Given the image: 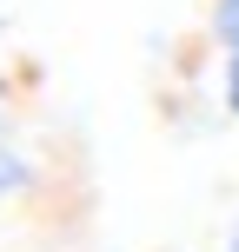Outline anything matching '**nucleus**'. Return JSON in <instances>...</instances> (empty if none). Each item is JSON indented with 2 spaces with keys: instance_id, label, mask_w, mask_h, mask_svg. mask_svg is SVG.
<instances>
[{
  "instance_id": "7ed1b4c3",
  "label": "nucleus",
  "mask_w": 239,
  "mask_h": 252,
  "mask_svg": "<svg viewBox=\"0 0 239 252\" xmlns=\"http://www.w3.org/2000/svg\"><path fill=\"white\" fill-rule=\"evenodd\" d=\"M226 252H239V226H233V232H226Z\"/></svg>"
},
{
  "instance_id": "f257e3e1",
  "label": "nucleus",
  "mask_w": 239,
  "mask_h": 252,
  "mask_svg": "<svg viewBox=\"0 0 239 252\" xmlns=\"http://www.w3.org/2000/svg\"><path fill=\"white\" fill-rule=\"evenodd\" d=\"M206 40L219 47V106L239 120V0H206Z\"/></svg>"
},
{
  "instance_id": "39448f33",
  "label": "nucleus",
  "mask_w": 239,
  "mask_h": 252,
  "mask_svg": "<svg viewBox=\"0 0 239 252\" xmlns=\"http://www.w3.org/2000/svg\"><path fill=\"white\" fill-rule=\"evenodd\" d=\"M0 87H7V73H0Z\"/></svg>"
},
{
  "instance_id": "20e7f679",
  "label": "nucleus",
  "mask_w": 239,
  "mask_h": 252,
  "mask_svg": "<svg viewBox=\"0 0 239 252\" xmlns=\"http://www.w3.org/2000/svg\"><path fill=\"white\" fill-rule=\"evenodd\" d=\"M0 33H7V0H0Z\"/></svg>"
},
{
  "instance_id": "f03ea898",
  "label": "nucleus",
  "mask_w": 239,
  "mask_h": 252,
  "mask_svg": "<svg viewBox=\"0 0 239 252\" xmlns=\"http://www.w3.org/2000/svg\"><path fill=\"white\" fill-rule=\"evenodd\" d=\"M27 179H34L27 153H20V146H0V206H7V199H20V192H27Z\"/></svg>"
}]
</instances>
